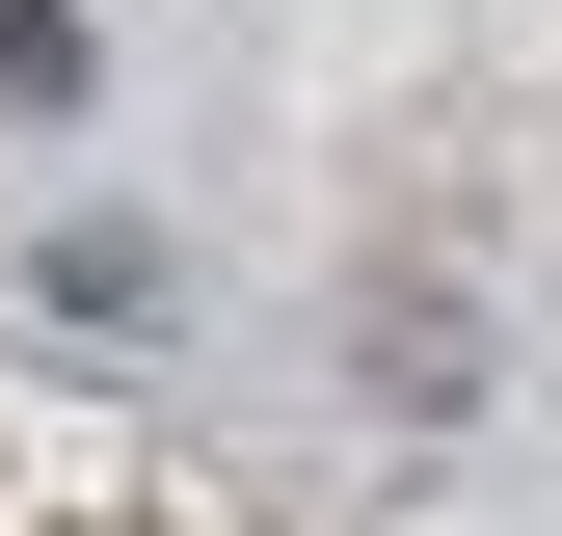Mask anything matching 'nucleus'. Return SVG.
I'll list each match as a JSON object with an SVG mask.
<instances>
[{
	"mask_svg": "<svg viewBox=\"0 0 562 536\" xmlns=\"http://www.w3.org/2000/svg\"><path fill=\"white\" fill-rule=\"evenodd\" d=\"M0 108H81V0H0Z\"/></svg>",
	"mask_w": 562,
	"mask_h": 536,
	"instance_id": "f257e3e1",
	"label": "nucleus"
}]
</instances>
